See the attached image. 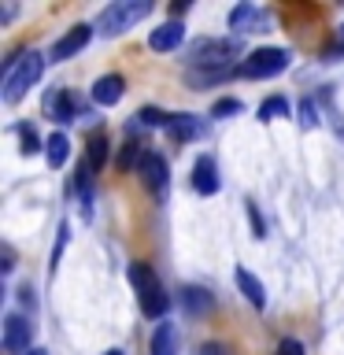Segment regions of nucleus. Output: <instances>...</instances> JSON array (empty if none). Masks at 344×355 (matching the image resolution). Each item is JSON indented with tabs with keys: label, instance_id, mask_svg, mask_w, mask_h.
I'll use <instances>...</instances> for the list:
<instances>
[{
	"label": "nucleus",
	"instance_id": "34",
	"mask_svg": "<svg viewBox=\"0 0 344 355\" xmlns=\"http://www.w3.org/2000/svg\"><path fill=\"white\" fill-rule=\"evenodd\" d=\"M185 11H189V4H185V0H174V4H171V19H178V22H182V15H185Z\"/></svg>",
	"mask_w": 344,
	"mask_h": 355
},
{
	"label": "nucleus",
	"instance_id": "9",
	"mask_svg": "<svg viewBox=\"0 0 344 355\" xmlns=\"http://www.w3.org/2000/svg\"><path fill=\"white\" fill-rule=\"evenodd\" d=\"M93 30H96V26H89V22H78V26H71L60 41L52 44L49 60H52V63H63V60H71V55H78V52L89 44V37H93Z\"/></svg>",
	"mask_w": 344,
	"mask_h": 355
},
{
	"label": "nucleus",
	"instance_id": "10",
	"mask_svg": "<svg viewBox=\"0 0 344 355\" xmlns=\"http://www.w3.org/2000/svg\"><path fill=\"white\" fill-rule=\"evenodd\" d=\"M166 133H171V141H178V144L200 141V137H207V122L189 115V111H178V115H171V122H166Z\"/></svg>",
	"mask_w": 344,
	"mask_h": 355
},
{
	"label": "nucleus",
	"instance_id": "37",
	"mask_svg": "<svg viewBox=\"0 0 344 355\" xmlns=\"http://www.w3.org/2000/svg\"><path fill=\"white\" fill-rule=\"evenodd\" d=\"M104 355H126V352H122V348H108Z\"/></svg>",
	"mask_w": 344,
	"mask_h": 355
},
{
	"label": "nucleus",
	"instance_id": "8",
	"mask_svg": "<svg viewBox=\"0 0 344 355\" xmlns=\"http://www.w3.org/2000/svg\"><path fill=\"white\" fill-rule=\"evenodd\" d=\"M30 340H33V322L26 315H15V311H11V315L4 318V340H0L4 352L8 355H26Z\"/></svg>",
	"mask_w": 344,
	"mask_h": 355
},
{
	"label": "nucleus",
	"instance_id": "28",
	"mask_svg": "<svg viewBox=\"0 0 344 355\" xmlns=\"http://www.w3.org/2000/svg\"><path fill=\"white\" fill-rule=\"evenodd\" d=\"M300 126H304V130H315V126H318L315 100H300Z\"/></svg>",
	"mask_w": 344,
	"mask_h": 355
},
{
	"label": "nucleus",
	"instance_id": "11",
	"mask_svg": "<svg viewBox=\"0 0 344 355\" xmlns=\"http://www.w3.org/2000/svg\"><path fill=\"white\" fill-rule=\"evenodd\" d=\"M122 93H126V78L122 74H100L93 89H89V96H93V104L100 107H111V104H119Z\"/></svg>",
	"mask_w": 344,
	"mask_h": 355
},
{
	"label": "nucleus",
	"instance_id": "13",
	"mask_svg": "<svg viewBox=\"0 0 344 355\" xmlns=\"http://www.w3.org/2000/svg\"><path fill=\"white\" fill-rule=\"evenodd\" d=\"M182 37H185V22L171 19V22H163V26H155L148 33V49L152 52H174L178 44H182Z\"/></svg>",
	"mask_w": 344,
	"mask_h": 355
},
{
	"label": "nucleus",
	"instance_id": "6",
	"mask_svg": "<svg viewBox=\"0 0 344 355\" xmlns=\"http://www.w3.org/2000/svg\"><path fill=\"white\" fill-rule=\"evenodd\" d=\"M289 71V52L285 49H255L241 63V78H277Z\"/></svg>",
	"mask_w": 344,
	"mask_h": 355
},
{
	"label": "nucleus",
	"instance_id": "3",
	"mask_svg": "<svg viewBox=\"0 0 344 355\" xmlns=\"http://www.w3.org/2000/svg\"><path fill=\"white\" fill-rule=\"evenodd\" d=\"M148 15H152V0H119V4L100 11L96 33L100 37H119V33L133 30L141 19H148Z\"/></svg>",
	"mask_w": 344,
	"mask_h": 355
},
{
	"label": "nucleus",
	"instance_id": "7",
	"mask_svg": "<svg viewBox=\"0 0 344 355\" xmlns=\"http://www.w3.org/2000/svg\"><path fill=\"white\" fill-rule=\"evenodd\" d=\"M137 174H141V182L144 189L155 196V204H166V189H171V166H166V159L160 152H144V159L137 166Z\"/></svg>",
	"mask_w": 344,
	"mask_h": 355
},
{
	"label": "nucleus",
	"instance_id": "14",
	"mask_svg": "<svg viewBox=\"0 0 344 355\" xmlns=\"http://www.w3.org/2000/svg\"><path fill=\"white\" fill-rule=\"evenodd\" d=\"M178 304H182V311H185V315H193V318L215 311V300H211V293H207V288H200V285H185L182 293H178Z\"/></svg>",
	"mask_w": 344,
	"mask_h": 355
},
{
	"label": "nucleus",
	"instance_id": "33",
	"mask_svg": "<svg viewBox=\"0 0 344 355\" xmlns=\"http://www.w3.org/2000/svg\"><path fill=\"white\" fill-rule=\"evenodd\" d=\"M19 300H22V304H26L30 311L37 307V300H33V288H30V285H22V288H19Z\"/></svg>",
	"mask_w": 344,
	"mask_h": 355
},
{
	"label": "nucleus",
	"instance_id": "12",
	"mask_svg": "<svg viewBox=\"0 0 344 355\" xmlns=\"http://www.w3.org/2000/svg\"><path fill=\"white\" fill-rule=\"evenodd\" d=\"M218 163L211 159V155H200V159L193 163V189L200 196H215L218 193Z\"/></svg>",
	"mask_w": 344,
	"mask_h": 355
},
{
	"label": "nucleus",
	"instance_id": "27",
	"mask_svg": "<svg viewBox=\"0 0 344 355\" xmlns=\"http://www.w3.org/2000/svg\"><path fill=\"white\" fill-rule=\"evenodd\" d=\"M244 111V104L237 96H226V100H218L215 107H211V119H230V115H241Z\"/></svg>",
	"mask_w": 344,
	"mask_h": 355
},
{
	"label": "nucleus",
	"instance_id": "30",
	"mask_svg": "<svg viewBox=\"0 0 344 355\" xmlns=\"http://www.w3.org/2000/svg\"><path fill=\"white\" fill-rule=\"evenodd\" d=\"M196 355H230V348H226V344H200V352Z\"/></svg>",
	"mask_w": 344,
	"mask_h": 355
},
{
	"label": "nucleus",
	"instance_id": "19",
	"mask_svg": "<svg viewBox=\"0 0 344 355\" xmlns=\"http://www.w3.org/2000/svg\"><path fill=\"white\" fill-rule=\"evenodd\" d=\"M67 155H71V141H67V133L55 130L49 141H44V159H49L52 171H60V166L67 163Z\"/></svg>",
	"mask_w": 344,
	"mask_h": 355
},
{
	"label": "nucleus",
	"instance_id": "23",
	"mask_svg": "<svg viewBox=\"0 0 344 355\" xmlns=\"http://www.w3.org/2000/svg\"><path fill=\"white\" fill-rule=\"evenodd\" d=\"M144 152H148V148H144L141 141H133V137H130V141L119 148V166H122V171H133V166H141Z\"/></svg>",
	"mask_w": 344,
	"mask_h": 355
},
{
	"label": "nucleus",
	"instance_id": "2",
	"mask_svg": "<svg viewBox=\"0 0 344 355\" xmlns=\"http://www.w3.org/2000/svg\"><path fill=\"white\" fill-rule=\"evenodd\" d=\"M130 285L133 293H137V304L148 318H166V311H171V296L163 293L160 277H155V270L148 263H130Z\"/></svg>",
	"mask_w": 344,
	"mask_h": 355
},
{
	"label": "nucleus",
	"instance_id": "38",
	"mask_svg": "<svg viewBox=\"0 0 344 355\" xmlns=\"http://www.w3.org/2000/svg\"><path fill=\"white\" fill-rule=\"evenodd\" d=\"M341 44H344V26H341Z\"/></svg>",
	"mask_w": 344,
	"mask_h": 355
},
{
	"label": "nucleus",
	"instance_id": "17",
	"mask_svg": "<svg viewBox=\"0 0 344 355\" xmlns=\"http://www.w3.org/2000/svg\"><path fill=\"white\" fill-rule=\"evenodd\" d=\"M233 74H241V67H207V71H189L185 82L193 89H207V85L226 82V78H233Z\"/></svg>",
	"mask_w": 344,
	"mask_h": 355
},
{
	"label": "nucleus",
	"instance_id": "35",
	"mask_svg": "<svg viewBox=\"0 0 344 355\" xmlns=\"http://www.w3.org/2000/svg\"><path fill=\"white\" fill-rule=\"evenodd\" d=\"M15 4H4V11H0V22H11V19H15Z\"/></svg>",
	"mask_w": 344,
	"mask_h": 355
},
{
	"label": "nucleus",
	"instance_id": "1",
	"mask_svg": "<svg viewBox=\"0 0 344 355\" xmlns=\"http://www.w3.org/2000/svg\"><path fill=\"white\" fill-rule=\"evenodd\" d=\"M44 71V55L41 52H11L4 60V78H0V89H4V104H19L26 96V89L41 78Z\"/></svg>",
	"mask_w": 344,
	"mask_h": 355
},
{
	"label": "nucleus",
	"instance_id": "26",
	"mask_svg": "<svg viewBox=\"0 0 344 355\" xmlns=\"http://www.w3.org/2000/svg\"><path fill=\"white\" fill-rule=\"evenodd\" d=\"M67 237H71V226L67 222H60V230H55V244H52V259H49V270L55 274V266H60L63 252H67Z\"/></svg>",
	"mask_w": 344,
	"mask_h": 355
},
{
	"label": "nucleus",
	"instance_id": "24",
	"mask_svg": "<svg viewBox=\"0 0 344 355\" xmlns=\"http://www.w3.org/2000/svg\"><path fill=\"white\" fill-rule=\"evenodd\" d=\"M259 119L270 122V119H289V100L285 96H270L259 104Z\"/></svg>",
	"mask_w": 344,
	"mask_h": 355
},
{
	"label": "nucleus",
	"instance_id": "31",
	"mask_svg": "<svg viewBox=\"0 0 344 355\" xmlns=\"http://www.w3.org/2000/svg\"><path fill=\"white\" fill-rule=\"evenodd\" d=\"M248 215H252V230H255V237H266L263 218H259V211H255V204H248Z\"/></svg>",
	"mask_w": 344,
	"mask_h": 355
},
{
	"label": "nucleus",
	"instance_id": "32",
	"mask_svg": "<svg viewBox=\"0 0 344 355\" xmlns=\"http://www.w3.org/2000/svg\"><path fill=\"white\" fill-rule=\"evenodd\" d=\"M0 270H4V274L15 270V248H11V244H4V266H0Z\"/></svg>",
	"mask_w": 344,
	"mask_h": 355
},
{
	"label": "nucleus",
	"instance_id": "25",
	"mask_svg": "<svg viewBox=\"0 0 344 355\" xmlns=\"http://www.w3.org/2000/svg\"><path fill=\"white\" fill-rule=\"evenodd\" d=\"M19 133V141H22V155H33V152H41V137H37V130L30 126V122H19L15 126Z\"/></svg>",
	"mask_w": 344,
	"mask_h": 355
},
{
	"label": "nucleus",
	"instance_id": "22",
	"mask_svg": "<svg viewBox=\"0 0 344 355\" xmlns=\"http://www.w3.org/2000/svg\"><path fill=\"white\" fill-rule=\"evenodd\" d=\"M318 104H322V115L329 119V126L344 137V119H341L337 104H333V85H322V89H318Z\"/></svg>",
	"mask_w": 344,
	"mask_h": 355
},
{
	"label": "nucleus",
	"instance_id": "18",
	"mask_svg": "<svg viewBox=\"0 0 344 355\" xmlns=\"http://www.w3.org/2000/svg\"><path fill=\"white\" fill-rule=\"evenodd\" d=\"M152 355H178V326L174 322H160L152 333Z\"/></svg>",
	"mask_w": 344,
	"mask_h": 355
},
{
	"label": "nucleus",
	"instance_id": "16",
	"mask_svg": "<svg viewBox=\"0 0 344 355\" xmlns=\"http://www.w3.org/2000/svg\"><path fill=\"white\" fill-rule=\"evenodd\" d=\"M233 282H237V288H241L244 296H248V304H252L255 311L266 307V288L259 285V277H255L248 266H237V270H233Z\"/></svg>",
	"mask_w": 344,
	"mask_h": 355
},
{
	"label": "nucleus",
	"instance_id": "4",
	"mask_svg": "<svg viewBox=\"0 0 344 355\" xmlns=\"http://www.w3.org/2000/svg\"><path fill=\"white\" fill-rule=\"evenodd\" d=\"M241 55L237 37H200L189 49V67L193 71H207V67H233V60Z\"/></svg>",
	"mask_w": 344,
	"mask_h": 355
},
{
	"label": "nucleus",
	"instance_id": "21",
	"mask_svg": "<svg viewBox=\"0 0 344 355\" xmlns=\"http://www.w3.org/2000/svg\"><path fill=\"white\" fill-rule=\"evenodd\" d=\"M104 163H108V137L104 133H93V137H89V148H85V166L93 174H100Z\"/></svg>",
	"mask_w": 344,
	"mask_h": 355
},
{
	"label": "nucleus",
	"instance_id": "29",
	"mask_svg": "<svg viewBox=\"0 0 344 355\" xmlns=\"http://www.w3.org/2000/svg\"><path fill=\"white\" fill-rule=\"evenodd\" d=\"M277 355H304V344H300L296 337H285L282 344H277Z\"/></svg>",
	"mask_w": 344,
	"mask_h": 355
},
{
	"label": "nucleus",
	"instance_id": "5",
	"mask_svg": "<svg viewBox=\"0 0 344 355\" xmlns=\"http://www.w3.org/2000/svg\"><path fill=\"white\" fill-rule=\"evenodd\" d=\"M41 111H44V119H52V122H82V119L93 122V119H96L93 111L82 107V104H78V100L67 93V89H60V85H52L49 93H44Z\"/></svg>",
	"mask_w": 344,
	"mask_h": 355
},
{
	"label": "nucleus",
	"instance_id": "15",
	"mask_svg": "<svg viewBox=\"0 0 344 355\" xmlns=\"http://www.w3.org/2000/svg\"><path fill=\"white\" fill-rule=\"evenodd\" d=\"M230 30H237V33H259V26L266 22V15L255 4H237L230 11Z\"/></svg>",
	"mask_w": 344,
	"mask_h": 355
},
{
	"label": "nucleus",
	"instance_id": "36",
	"mask_svg": "<svg viewBox=\"0 0 344 355\" xmlns=\"http://www.w3.org/2000/svg\"><path fill=\"white\" fill-rule=\"evenodd\" d=\"M26 355H49V352H44V348H30Z\"/></svg>",
	"mask_w": 344,
	"mask_h": 355
},
{
	"label": "nucleus",
	"instance_id": "20",
	"mask_svg": "<svg viewBox=\"0 0 344 355\" xmlns=\"http://www.w3.org/2000/svg\"><path fill=\"white\" fill-rule=\"evenodd\" d=\"M166 122H171V115H166L163 107H141L137 115H133V122H130V133L133 130H166Z\"/></svg>",
	"mask_w": 344,
	"mask_h": 355
}]
</instances>
